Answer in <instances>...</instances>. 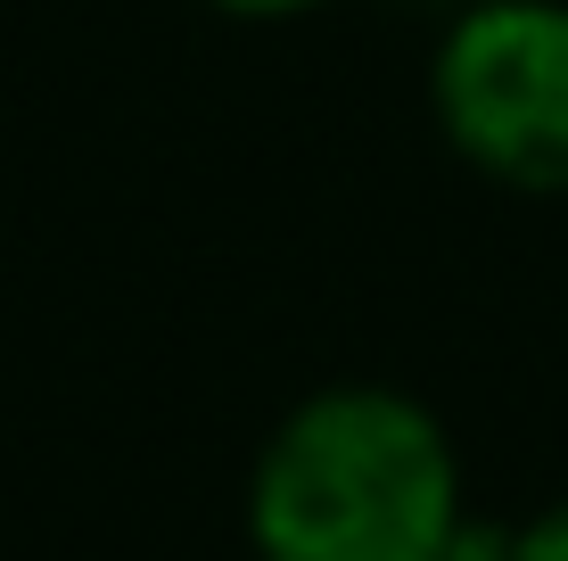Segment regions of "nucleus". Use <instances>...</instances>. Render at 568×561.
Here are the masks:
<instances>
[{
    "label": "nucleus",
    "mask_w": 568,
    "mask_h": 561,
    "mask_svg": "<svg viewBox=\"0 0 568 561\" xmlns=\"http://www.w3.org/2000/svg\"><path fill=\"white\" fill-rule=\"evenodd\" d=\"M462 512L454 430L437 404L387 380H329L297 397L247 471L256 561H437Z\"/></svg>",
    "instance_id": "f257e3e1"
},
{
    "label": "nucleus",
    "mask_w": 568,
    "mask_h": 561,
    "mask_svg": "<svg viewBox=\"0 0 568 561\" xmlns=\"http://www.w3.org/2000/svg\"><path fill=\"white\" fill-rule=\"evenodd\" d=\"M437 141L495 190L568 199V0H469L428 50Z\"/></svg>",
    "instance_id": "f03ea898"
},
{
    "label": "nucleus",
    "mask_w": 568,
    "mask_h": 561,
    "mask_svg": "<svg viewBox=\"0 0 568 561\" xmlns=\"http://www.w3.org/2000/svg\"><path fill=\"white\" fill-rule=\"evenodd\" d=\"M519 545V520H486V512H462V529L445 537L437 561H511Z\"/></svg>",
    "instance_id": "7ed1b4c3"
},
{
    "label": "nucleus",
    "mask_w": 568,
    "mask_h": 561,
    "mask_svg": "<svg viewBox=\"0 0 568 561\" xmlns=\"http://www.w3.org/2000/svg\"><path fill=\"white\" fill-rule=\"evenodd\" d=\"M511 561H568V495H552L544 512H527V520H519Z\"/></svg>",
    "instance_id": "20e7f679"
},
{
    "label": "nucleus",
    "mask_w": 568,
    "mask_h": 561,
    "mask_svg": "<svg viewBox=\"0 0 568 561\" xmlns=\"http://www.w3.org/2000/svg\"><path fill=\"white\" fill-rule=\"evenodd\" d=\"M199 9L231 17V26H297V17L329 9V0H199Z\"/></svg>",
    "instance_id": "39448f33"
},
{
    "label": "nucleus",
    "mask_w": 568,
    "mask_h": 561,
    "mask_svg": "<svg viewBox=\"0 0 568 561\" xmlns=\"http://www.w3.org/2000/svg\"><path fill=\"white\" fill-rule=\"evenodd\" d=\"M420 9H445V17H454V9H469V0H420Z\"/></svg>",
    "instance_id": "423d86ee"
}]
</instances>
